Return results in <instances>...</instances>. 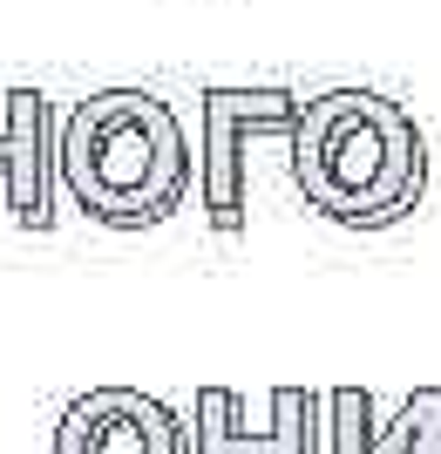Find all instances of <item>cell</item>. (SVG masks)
I'll use <instances>...</instances> for the list:
<instances>
[{
    "label": "cell",
    "instance_id": "obj_1",
    "mask_svg": "<svg viewBox=\"0 0 441 454\" xmlns=\"http://www.w3.org/2000/svg\"><path fill=\"white\" fill-rule=\"evenodd\" d=\"M61 184L102 231H150L197 184L191 136L150 89H96L61 115Z\"/></svg>",
    "mask_w": 441,
    "mask_h": 454
},
{
    "label": "cell",
    "instance_id": "obj_2",
    "mask_svg": "<svg viewBox=\"0 0 441 454\" xmlns=\"http://www.w3.org/2000/svg\"><path fill=\"white\" fill-rule=\"evenodd\" d=\"M292 184L333 224H394L428 184L421 129L401 102L374 89H327L292 129Z\"/></svg>",
    "mask_w": 441,
    "mask_h": 454
},
{
    "label": "cell",
    "instance_id": "obj_3",
    "mask_svg": "<svg viewBox=\"0 0 441 454\" xmlns=\"http://www.w3.org/2000/svg\"><path fill=\"white\" fill-rule=\"evenodd\" d=\"M306 102L292 89H204L197 109V204L211 231H245V150L251 136H292Z\"/></svg>",
    "mask_w": 441,
    "mask_h": 454
},
{
    "label": "cell",
    "instance_id": "obj_4",
    "mask_svg": "<svg viewBox=\"0 0 441 454\" xmlns=\"http://www.w3.org/2000/svg\"><path fill=\"white\" fill-rule=\"evenodd\" d=\"M55 454H197L191 420L143 387H89L61 407Z\"/></svg>",
    "mask_w": 441,
    "mask_h": 454
},
{
    "label": "cell",
    "instance_id": "obj_5",
    "mask_svg": "<svg viewBox=\"0 0 441 454\" xmlns=\"http://www.w3.org/2000/svg\"><path fill=\"white\" fill-rule=\"evenodd\" d=\"M0 176L7 210L20 231H55V184H61V115L41 89H7L0 129Z\"/></svg>",
    "mask_w": 441,
    "mask_h": 454
},
{
    "label": "cell",
    "instance_id": "obj_6",
    "mask_svg": "<svg viewBox=\"0 0 441 454\" xmlns=\"http://www.w3.org/2000/svg\"><path fill=\"white\" fill-rule=\"evenodd\" d=\"M191 448L197 454H327V400L306 387H279L272 394V427H238V400L224 387L197 394L191 420Z\"/></svg>",
    "mask_w": 441,
    "mask_h": 454
},
{
    "label": "cell",
    "instance_id": "obj_7",
    "mask_svg": "<svg viewBox=\"0 0 441 454\" xmlns=\"http://www.w3.org/2000/svg\"><path fill=\"white\" fill-rule=\"evenodd\" d=\"M327 454H441V394L421 387L401 407V420L374 434V400L340 387L327 394Z\"/></svg>",
    "mask_w": 441,
    "mask_h": 454
}]
</instances>
